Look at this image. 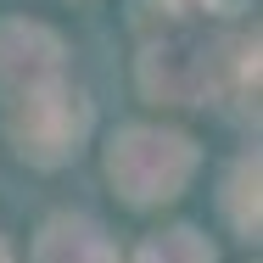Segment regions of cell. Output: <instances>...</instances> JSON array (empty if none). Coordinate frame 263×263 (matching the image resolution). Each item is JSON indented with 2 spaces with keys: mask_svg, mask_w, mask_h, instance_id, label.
I'll list each match as a JSON object with an SVG mask.
<instances>
[{
  "mask_svg": "<svg viewBox=\"0 0 263 263\" xmlns=\"http://www.w3.org/2000/svg\"><path fill=\"white\" fill-rule=\"evenodd\" d=\"M84 129H90V101L73 84H62V79L45 84V90H34V96H23V101H11V140L40 168L67 162L79 152Z\"/></svg>",
  "mask_w": 263,
  "mask_h": 263,
  "instance_id": "obj_2",
  "label": "cell"
},
{
  "mask_svg": "<svg viewBox=\"0 0 263 263\" xmlns=\"http://www.w3.org/2000/svg\"><path fill=\"white\" fill-rule=\"evenodd\" d=\"M196 168V146L174 129H123L106 152V174L123 191V202L146 208V202H168L179 196V185Z\"/></svg>",
  "mask_w": 263,
  "mask_h": 263,
  "instance_id": "obj_1",
  "label": "cell"
},
{
  "mask_svg": "<svg viewBox=\"0 0 263 263\" xmlns=\"http://www.w3.org/2000/svg\"><path fill=\"white\" fill-rule=\"evenodd\" d=\"M135 263H213V252H208V241L196 235V230H162V235H152L146 247H140V258Z\"/></svg>",
  "mask_w": 263,
  "mask_h": 263,
  "instance_id": "obj_6",
  "label": "cell"
},
{
  "mask_svg": "<svg viewBox=\"0 0 263 263\" xmlns=\"http://www.w3.org/2000/svg\"><path fill=\"white\" fill-rule=\"evenodd\" d=\"M62 79V40L40 23H0V96L6 106Z\"/></svg>",
  "mask_w": 263,
  "mask_h": 263,
  "instance_id": "obj_4",
  "label": "cell"
},
{
  "mask_svg": "<svg viewBox=\"0 0 263 263\" xmlns=\"http://www.w3.org/2000/svg\"><path fill=\"white\" fill-rule=\"evenodd\" d=\"M230 218H235V230L258 235V157L241 162L230 179Z\"/></svg>",
  "mask_w": 263,
  "mask_h": 263,
  "instance_id": "obj_7",
  "label": "cell"
},
{
  "mask_svg": "<svg viewBox=\"0 0 263 263\" xmlns=\"http://www.w3.org/2000/svg\"><path fill=\"white\" fill-rule=\"evenodd\" d=\"M34 258H40V263H112V247H106V235L90 224V218L62 213V218L45 224Z\"/></svg>",
  "mask_w": 263,
  "mask_h": 263,
  "instance_id": "obj_5",
  "label": "cell"
},
{
  "mask_svg": "<svg viewBox=\"0 0 263 263\" xmlns=\"http://www.w3.org/2000/svg\"><path fill=\"white\" fill-rule=\"evenodd\" d=\"M213 11H241V6H247V0H208Z\"/></svg>",
  "mask_w": 263,
  "mask_h": 263,
  "instance_id": "obj_8",
  "label": "cell"
},
{
  "mask_svg": "<svg viewBox=\"0 0 263 263\" xmlns=\"http://www.w3.org/2000/svg\"><path fill=\"white\" fill-rule=\"evenodd\" d=\"M140 90L152 101H202L208 90H218V45H202V40H152L146 56H140Z\"/></svg>",
  "mask_w": 263,
  "mask_h": 263,
  "instance_id": "obj_3",
  "label": "cell"
},
{
  "mask_svg": "<svg viewBox=\"0 0 263 263\" xmlns=\"http://www.w3.org/2000/svg\"><path fill=\"white\" fill-rule=\"evenodd\" d=\"M0 263H11V252H6V247H0Z\"/></svg>",
  "mask_w": 263,
  "mask_h": 263,
  "instance_id": "obj_9",
  "label": "cell"
}]
</instances>
